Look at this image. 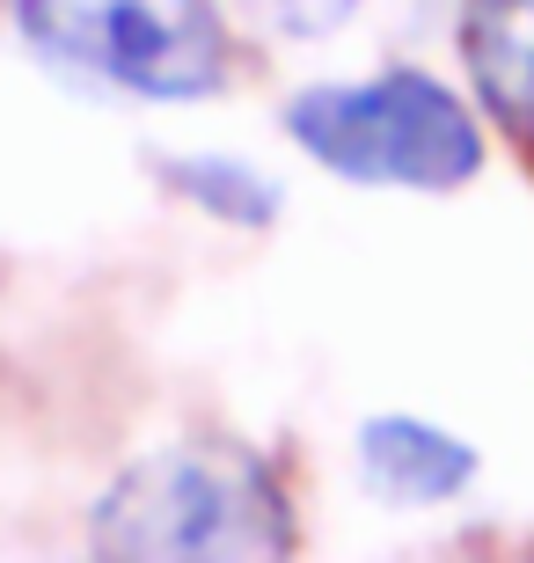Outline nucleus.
Instances as JSON below:
<instances>
[{"instance_id":"39448f33","label":"nucleus","mask_w":534,"mask_h":563,"mask_svg":"<svg viewBox=\"0 0 534 563\" xmlns=\"http://www.w3.org/2000/svg\"><path fill=\"white\" fill-rule=\"evenodd\" d=\"M461 66L483 118L534 146V0H461Z\"/></svg>"},{"instance_id":"423d86ee","label":"nucleus","mask_w":534,"mask_h":563,"mask_svg":"<svg viewBox=\"0 0 534 563\" xmlns=\"http://www.w3.org/2000/svg\"><path fill=\"white\" fill-rule=\"evenodd\" d=\"M162 184L176 190L190 212H206L220 228H249V234L279 228V212H286V184H279L264 162L220 154V146H190V154L162 162Z\"/></svg>"},{"instance_id":"0eeeda50","label":"nucleus","mask_w":534,"mask_h":563,"mask_svg":"<svg viewBox=\"0 0 534 563\" xmlns=\"http://www.w3.org/2000/svg\"><path fill=\"white\" fill-rule=\"evenodd\" d=\"M249 8H257V22H264V30H279V37H301V44L337 37V30L359 15V0H249Z\"/></svg>"},{"instance_id":"7ed1b4c3","label":"nucleus","mask_w":534,"mask_h":563,"mask_svg":"<svg viewBox=\"0 0 534 563\" xmlns=\"http://www.w3.org/2000/svg\"><path fill=\"white\" fill-rule=\"evenodd\" d=\"M22 44L132 103H206L227 81L220 0H8Z\"/></svg>"},{"instance_id":"f257e3e1","label":"nucleus","mask_w":534,"mask_h":563,"mask_svg":"<svg viewBox=\"0 0 534 563\" xmlns=\"http://www.w3.org/2000/svg\"><path fill=\"white\" fill-rule=\"evenodd\" d=\"M301 542L293 490L242 439H162L88 505V549L132 563H264Z\"/></svg>"},{"instance_id":"f03ea898","label":"nucleus","mask_w":534,"mask_h":563,"mask_svg":"<svg viewBox=\"0 0 534 563\" xmlns=\"http://www.w3.org/2000/svg\"><path fill=\"white\" fill-rule=\"evenodd\" d=\"M286 140L323 176L367 190H461L483 176V118L425 66H381L351 81H315L279 110Z\"/></svg>"},{"instance_id":"20e7f679","label":"nucleus","mask_w":534,"mask_h":563,"mask_svg":"<svg viewBox=\"0 0 534 563\" xmlns=\"http://www.w3.org/2000/svg\"><path fill=\"white\" fill-rule=\"evenodd\" d=\"M351 468L367 483V498L395 505V512H439L461 505L483 476V454L439 418L417 410H373L351 432Z\"/></svg>"}]
</instances>
